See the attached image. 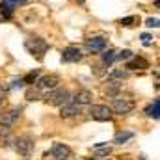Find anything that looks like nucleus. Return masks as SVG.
<instances>
[{"mask_svg":"<svg viewBox=\"0 0 160 160\" xmlns=\"http://www.w3.org/2000/svg\"><path fill=\"white\" fill-rule=\"evenodd\" d=\"M69 97H71V93L65 88H54V89H48L43 99L50 106H62V104H65L69 101Z\"/></svg>","mask_w":160,"mask_h":160,"instance_id":"obj_1","label":"nucleus"},{"mask_svg":"<svg viewBox=\"0 0 160 160\" xmlns=\"http://www.w3.org/2000/svg\"><path fill=\"white\" fill-rule=\"evenodd\" d=\"M24 47H26V50H28L36 60H43L45 52L48 50V43L43 39V38H30V39H26Z\"/></svg>","mask_w":160,"mask_h":160,"instance_id":"obj_2","label":"nucleus"},{"mask_svg":"<svg viewBox=\"0 0 160 160\" xmlns=\"http://www.w3.org/2000/svg\"><path fill=\"white\" fill-rule=\"evenodd\" d=\"M13 147L19 155L22 157H30L34 153V140L28 138V136H19V138H13Z\"/></svg>","mask_w":160,"mask_h":160,"instance_id":"obj_3","label":"nucleus"},{"mask_svg":"<svg viewBox=\"0 0 160 160\" xmlns=\"http://www.w3.org/2000/svg\"><path fill=\"white\" fill-rule=\"evenodd\" d=\"M89 116L97 121H110L112 119V108H108L106 104H91L89 106Z\"/></svg>","mask_w":160,"mask_h":160,"instance_id":"obj_4","label":"nucleus"},{"mask_svg":"<svg viewBox=\"0 0 160 160\" xmlns=\"http://www.w3.org/2000/svg\"><path fill=\"white\" fill-rule=\"evenodd\" d=\"M134 101H130V99H121V97H116L114 101H112V112H116V114H119V116H125V114H130L132 110H134Z\"/></svg>","mask_w":160,"mask_h":160,"instance_id":"obj_5","label":"nucleus"},{"mask_svg":"<svg viewBox=\"0 0 160 160\" xmlns=\"http://www.w3.org/2000/svg\"><path fill=\"white\" fill-rule=\"evenodd\" d=\"M84 58V54H82V50H80L78 47H75V45H69V47H65L63 50H62V62H69V63H77Z\"/></svg>","mask_w":160,"mask_h":160,"instance_id":"obj_6","label":"nucleus"},{"mask_svg":"<svg viewBox=\"0 0 160 160\" xmlns=\"http://www.w3.org/2000/svg\"><path fill=\"white\" fill-rule=\"evenodd\" d=\"M28 0H2L0 2V13L4 15V19H9L13 15V11L19 6H24Z\"/></svg>","mask_w":160,"mask_h":160,"instance_id":"obj_7","label":"nucleus"},{"mask_svg":"<svg viewBox=\"0 0 160 160\" xmlns=\"http://www.w3.org/2000/svg\"><path fill=\"white\" fill-rule=\"evenodd\" d=\"M58 84H60V77H58V75H45V77H41V78L36 82V88L48 91V89L58 88Z\"/></svg>","mask_w":160,"mask_h":160,"instance_id":"obj_8","label":"nucleus"},{"mask_svg":"<svg viewBox=\"0 0 160 160\" xmlns=\"http://www.w3.org/2000/svg\"><path fill=\"white\" fill-rule=\"evenodd\" d=\"M71 155H73V151L63 143H54L52 149H50V157L54 160H67L71 158Z\"/></svg>","mask_w":160,"mask_h":160,"instance_id":"obj_9","label":"nucleus"},{"mask_svg":"<svg viewBox=\"0 0 160 160\" xmlns=\"http://www.w3.org/2000/svg\"><path fill=\"white\" fill-rule=\"evenodd\" d=\"M21 112H22V108H11L9 112H6L4 116H0V125L11 128L17 121L21 119Z\"/></svg>","mask_w":160,"mask_h":160,"instance_id":"obj_10","label":"nucleus"},{"mask_svg":"<svg viewBox=\"0 0 160 160\" xmlns=\"http://www.w3.org/2000/svg\"><path fill=\"white\" fill-rule=\"evenodd\" d=\"M69 101L78 104V106H84V104H89L93 101V95H91L89 89H78V91H75L73 97H69Z\"/></svg>","mask_w":160,"mask_h":160,"instance_id":"obj_11","label":"nucleus"},{"mask_svg":"<svg viewBox=\"0 0 160 160\" xmlns=\"http://www.w3.org/2000/svg\"><path fill=\"white\" fill-rule=\"evenodd\" d=\"M86 48L89 52H102L106 48V39L101 38V36H95V38H89L86 39Z\"/></svg>","mask_w":160,"mask_h":160,"instance_id":"obj_12","label":"nucleus"},{"mask_svg":"<svg viewBox=\"0 0 160 160\" xmlns=\"http://www.w3.org/2000/svg\"><path fill=\"white\" fill-rule=\"evenodd\" d=\"M78 112H80V106H78V104H75V102L67 101L65 104H62L60 116H62V118H73V116H77Z\"/></svg>","mask_w":160,"mask_h":160,"instance_id":"obj_13","label":"nucleus"},{"mask_svg":"<svg viewBox=\"0 0 160 160\" xmlns=\"http://www.w3.org/2000/svg\"><path fill=\"white\" fill-rule=\"evenodd\" d=\"M11 143H13V136H11L9 127L0 125V147H9Z\"/></svg>","mask_w":160,"mask_h":160,"instance_id":"obj_14","label":"nucleus"},{"mask_svg":"<svg viewBox=\"0 0 160 160\" xmlns=\"http://www.w3.org/2000/svg\"><path fill=\"white\" fill-rule=\"evenodd\" d=\"M149 67V62L145 58H128L127 62V69H147Z\"/></svg>","mask_w":160,"mask_h":160,"instance_id":"obj_15","label":"nucleus"},{"mask_svg":"<svg viewBox=\"0 0 160 160\" xmlns=\"http://www.w3.org/2000/svg\"><path fill=\"white\" fill-rule=\"evenodd\" d=\"M119 89H121V84L119 82H116L114 78L108 80V84H106V88H104L106 95H110V97H116V95L119 93Z\"/></svg>","mask_w":160,"mask_h":160,"instance_id":"obj_16","label":"nucleus"},{"mask_svg":"<svg viewBox=\"0 0 160 160\" xmlns=\"http://www.w3.org/2000/svg\"><path fill=\"white\" fill-rule=\"evenodd\" d=\"M158 108H160V101L155 99V102L145 108V116H147V118H153V119H158V114H160Z\"/></svg>","mask_w":160,"mask_h":160,"instance_id":"obj_17","label":"nucleus"},{"mask_svg":"<svg viewBox=\"0 0 160 160\" xmlns=\"http://www.w3.org/2000/svg\"><path fill=\"white\" fill-rule=\"evenodd\" d=\"M24 97H26V101H30V102L39 101V99H41V89H38V88H28Z\"/></svg>","mask_w":160,"mask_h":160,"instance_id":"obj_18","label":"nucleus"},{"mask_svg":"<svg viewBox=\"0 0 160 160\" xmlns=\"http://www.w3.org/2000/svg\"><path fill=\"white\" fill-rule=\"evenodd\" d=\"M116 54H118V50H114V48H110V50H106L104 54H102V62L106 63V65H110L114 60H116Z\"/></svg>","mask_w":160,"mask_h":160,"instance_id":"obj_19","label":"nucleus"},{"mask_svg":"<svg viewBox=\"0 0 160 160\" xmlns=\"http://www.w3.org/2000/svg\"><path fill=\"white\" fill-rule=\"evenodd\" d=\"M134 22H138V17H134V15H130V17H125V19H121L119 24L121 26H125V28H128V26H134Z\"/></svg>","mask_w":160,"mask_h":160,"instance_id":"obj_20","label":"nucleus"},{"mask_svg":"<svg viewBox=\"0 0 160 160\" xmlns=\"http://www.w3.org/2000/svg\"><path fill=\"white\" fill-rule=\"evenodd\" d=\"M132 136H134L132 132H123V134H118V136H116V140H114V142H116V143H125V142H127V140H130Z\"/></svg>","mask_w":160,"mask_h":160,"instance_id":"obj_21","label":"nucleus"},{"mask_svg":"<svg viewBox=\"0 0 160 160\" xmlns=\"http://www.w3.org/2000/svg\"><path fill=\"white\" fill-rule=\"evenodd\" d=\"M128 58H132V52H130V50H121V52L116 54V60H125V62H127Z\"/></svg>","mask_w":160,"mask_h":160,"instance_id":"obj_22","label":"nucleus"},{"mask_svg":"<svg viewBox=\"0 0 160 160\" xmlns=\"http://www.w3.org/2000/svg\"><path fill=\"white\" fill-rule=\"evenodd\" d=\"M38 75H39V71H32V73H28V75L22 78V80H24V84H32L34 80L38 78Z\"/></svg>","mask_w":160,"mask_h":160,"instance_id":"obj_23","label":"nucleus"},{"mask_svg":"<svg viewBox=\"0 0 160 160\" xmlns=\"http://www.w3.org/2000/svg\"><path fill=\"white\" fill-rule=\"evenodd\" d=\"M145 26H149V28H158V19H157V17L147 19V21H145Z\"/></svg>","mask_w":160,"mask_h":160,"instance_id":"obj_24","label":"nucleus"},{"mask_svg":"<svg viewBox=\"0 0 160 160\" xmlns=\"http://www.w3.org/2000/svg\"><path fill=\"white\" fill-rule=\"evenodd\" d=\"M110 78H127V71H112Z\"/></svg>","mask_w":160,"mask_h":160,"instance_id":"obj_25","label":"nucleus"},{"mask_svg":"<svg viewBox=\"0 0 160 160\" xmlns=\"http://www.w3.org/2000/svg\"><path fill=\"white\" fill-rule=\"evenodd\" d=\"M140 39H142L143 45H151V43H153V36H151V34H142Z\"/></svg>","mask_w":160,"mask_h":160,"instance_id":"obj_26","label":"nucleus"},{"mask_svg":"<svg viewBox=\"0 0 160 160\" xmlns=\"http://www.w3.org/2000/svg\"><path fill=\"white\" fill-rule=\"evenodd\" d=\"M22 86H24V80L22 78H19V80L15 78L13 82H11V88H22Z\"/></svg>","mask_w":160,"mask_h":160,"instance_id":"obj_27","label":"nucleus"},{"mask_svg":"<svg viewBox=\"0 0 160 160\" xmlns=\"http://www.w3.org/2000/svg\"><path fill=\"white\" fill-rule=\"evenodd\" d=\"M4 97H6V89H4V86H0V104L4 101Z\"/></svg>","mask_w":160,"mask_h":160,"instance_id":"obj_28","label":"nucleus"},{"mask_svg":"<svg viewBox=\"0 0 160 160\" xmlns=\"http://www.w3.org/2000/svg\"><path fill=\"white\" fill-rule=\"evenodd\" d=\"M75 2H77V4H84V2H86V0H75Z\"/></svg>","mask_w":160,"mask_h":160,"instance_id":"obj_29","label":"nucleus"},{"mask_svg":"<svg viewBox=\"0 0 160 160\" xmlns=\"http://www.w3.org/2000/svg\"><path fill=\"white\" fill-rule=\"evenodd\" d=\"M89 160H99V158H89Z\"/></svg>","mask_w":160,"mask_h":160,"instance_id":"obj_30","label":"nucleus"}]
</instances>
